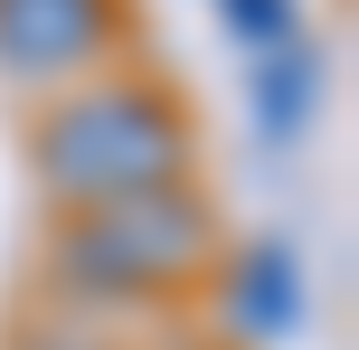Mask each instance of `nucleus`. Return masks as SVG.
I'll use <instances>...</instances> for the list:
<instances>
[{
	"instance_id": "f257e3e1",
	"label": "nucleus",
	"mask_w": 359,
	"mask_h": 350,
	"mask_svg": "<svg viewBox=\"0 0 359 350\" xmlns=\"http://www.w3.org/2000/svg\"><path fill=\"white\" fill-rule=\"evenodd\" d=\"M217 256H227L217 208L189 180H161L133 199L67 208L48 237V294L67 313H161L217 275Z\"/></svg>"
},
{
	"instance_id": "f03ea898",
	"label": "nucleus",
	"mask_w": 359,
	"mask_h": 350,
	"mask_svg": "<svg viewBox=\"0 0 359 350\" xmlns=\"http://www.w3.org/2000/svg\"><path fill=\"white\" fill-rule=\"evenodd\" d=\"M189 152H198V133L180 114V95L151 86V76H104V67L57 86V105L29 133V170L57 208H95V199L189 180Z\"/></svg>"
},
{
	"instance_id": "7ed1b4c3",
	"label": "nucleus",
	"mask_w": 359,
	"mask_h": 350,
	"mask_svg": "<svg viewBox=\"0 0 359 350\" xmlns=\"http://www.w3.org/2000/svg\"><path fill=\"white\" fill-rule=\"evenodd\" d=\"M123 38V0H0V76L10 86H76Z\"/></svg>"
},
{
	"instance_id": "20e7f679",
	"label": "nucleus",
	"mask_w": 359,
	"mask_h": 350,
	"mask_svg": "<svg viewBox=\"0 0 359 350\" xmlns=\"http://www.w3.org/2000/svg\"><path fill=\"white\" fill-rule=\"evenodd\" d=\"M227 265V332H246V341H284L293 322H303V265H293V246H274V237H255L246 256H217Z\"/></svg>"
},
{
	"instance_id": "39448f33",
	"label": "nucleus",
	"mask_w": 359,
	"mask_h": 350,
	"mask_svg": "<svg viewBox=\"0 0 359 350\" xmlns=\"http://www.w3.org/2000/svg\"><path fill=\"white\" fill-rule=\"evenodd\" d=\"M246 95H255V133H265L274 152H293L312 133V114H322V57H312V38H284V48H255L246 57Z\"/></svg>"
},
{
	"instance_id": "423d86ee",
	"label": "nucleus",
	"mask_w": 359,
	"mask_h": 350,
	"mask_svg": "<svg viewBox=\"0 0 359 350\" xmlns=\"http://www.w3.org/2000/svg\"><path fill=\"white\" fill-rule=\"evenodd\" d=\"M217 29L236 38V48H284V38H303V0H217Z\"/></svg>"
},
{
	"instance_id": "0eeeda50",
	"label": "nucleus",
	"mask_w": 359,
	"mask_h": 350,
	"mask_svg": "<svg viewBox=\"0 0 359 350\" xmlns=\"http://www.w3.org/2000/svg\"><path fill=\"white\" fill-rule=\"evenodd\" d=\"M19 350H114V341H95V313H67V303H57V322L29 332Z\"/></svg>"
}]
</instances>
